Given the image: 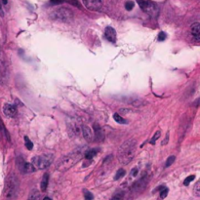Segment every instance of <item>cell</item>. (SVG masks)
I'll return each mask as SVG.
<instances>
[{
	"mask_svg": "<svg viewBox=\"0 0 200 200\" xmlns=\"http://www.w3.org/2000/svg\"><path fill=\"white\" fill-rule=\"evenodd\" d=\"M136 148H137V143H136L134 139H130V140L122 144L118 149L117 153L119 162L123 165L129 164L135 156Z\"/></svg>",
	"mask_w": 200,
	"mask_h": 200,
	"instance_id": "obj_1",
	"label": "cell"
},
{
	"mask_svg": "<svg viewBox=\"0 0 200 200\" xmlns=\"http://www.w3.org/2000/svg\"><path fill=\"white\" fill-rule=\"evenodd\" d=\"M82 151L80 148H77L70 153L66 154L57 164V170L61 172H65L68 169H70L72 166H74L82 157Z\"/></svg>",
	"mask_w": 200,
	"mask_h": 200,
	"instance_id": "obj_2",
	"label": "cell"
},
{
	"mask_svg": "<svg viewBox=\"0 0 200 200\" xmlns=\"http://www.w3.org/2000/svg\"><path fill=\"white\" fill-rule=\"evenodd\" d=\"M19 180L15 174H10L7 177L4 187V196L6 200H16L19 193Z\"/></svg>",
	"mask_w": 200,
	"mask_h": 200,
	"instance_id": "obj_3",
	"label": "cell"
},
{
	"mask_svg": "<svg viewBox=\"0 0 200 200\" xmlns=\"http://www.w3.org/2000/svg\"><path fill=\"white\" fill-rule=\"evenodd\" d=\"M50 18L61 23H69L73 20V12L68 8L60 7L50 13Z\"/></svg>",
	"mask_w": 200,
	"mask_h": 200,
	"instance_id": "obj_4",
	"label": "cell"
},
{
	"mask_svg": "<svg viewBox=\"0 0 200 200\" xmlns=\"http://www.w3.org/2000/svg\"><path fill=\"white\" fill-rule=\"evenodd\" d=\"M54 159V155L53 154H41L34 156L31 160V164L34 166L35 169L38 170H44V169L48 168L51 165L52 161Z\"/></svg>",
	"mask_w": 200,
	"mask_h": 200,
	"instance_id": "obj_5",
	"label": "cell"
},
{
	"mask_svg": "<svg viewBox=\"0 0 200 200\" xmlns=\"http://www.w3.org/2000/svg\"><path fill=\"white\" fill-rule=\"evenodd\" d=\"M137 2L144 13L148 14L151 16H154L157 14V6L151 0H137Z\"/></svg>",
	"mask_w": 200,
	"mask_h": 200,
	"instance_id": "obj_6",
	"label": "cell"
},
{
	"mask_svg": "<svg viewBox=\"0 0 200 200\" xmlns=\"http://www.w3.org/2000/svg\"><path fill=\"white\" fill-rule=\"evenodd\" d=\"M83 4L90 11H98L101 9L102 0H83Z\"/></svg>",
	"mask_w": 200,
	"mask_h": 200,
	"instance_id": "obj_7",
	"label": "cell"
},
{
	"mask_svg": "<svg viewBox=\"0 0 200 200\" xmlns=\"http://www.w3.org/2000/svg\"><path fill=\"white\" fill-rule=\"evenodd\" d=\"M146 177H143L141 178L140 180H138V182H136L134 185H133L132 187V191H134L136 193H139L140 191H141L144 190V187H146Z\"/></svg>",
	"mask_w": 200,
	"mask_h": 200,
	"instance_id": "obj_8",
	"label": "cell"
},
{
	"mask_svg": "<svg viewBox=\"0 0 200 200\" xmlns=\"http://www.w3.org/2000/svg\"><path fill=\"white\" fill-rule=\"evenodd\" d=\"M6 75H7L6 66H5L3 56H2V52L0 51V82L1 83L4 82L5 78H6Z\"/></svg>",
	"mask_w": 200,
	"mask_h": 200,
	"instance_id": "obj_9",
	"label": "cell"
},
{
	"mask_svg": "<svg viewBox=\"0 0 200 200\" xmlns=\"http://www.w3.org/2000/svg\"><path fill=\"white\" fill-rule=\"evenodd\" d=\"M105 36L109 42H111V43L116 42V31L111 26H107V29H105Z\"/></svg>",
	"mask_w": 200,
	"mask_h": 200,
	"instance_id": "obj_10",
	"label": "cell"
},
{
	"mask_svg": "<svg viewBox=\"0 0 200 200\" xmlns=\"http://www.w3.org/2000/svg\"><path fill=\"white\" fill-rule=\"evenodd\" d=\"M81 133L83 135V138L85 139L87 141H93V132L91 130L90 127H88L87 125H82L81 126Z\"/></svg>",
	"mask_w": 200,
	"mask_h": 200,
	"instance_id": "obj_11",
	"label": "cell"
},
{
	"mask_svg": "<svg viewBox=\"0 0 200 200\" xmlns=\"http://www.w3.org/2000/svg\"><path fill=\"white\" fill-rule=\"evenodd\" d=\"M3 112L5 115H7L8 117H14L17 114V108L15 105L6 104L3 107Z\"/></svg>",
	"mask_w": 200,
	"mask_h": 200,
	"instance_id": "obj_12",
	"label": "cell"
},
{
	"mask_svg": "<svg viewBox=\"0 0 200 200\" xmlns=\"http://www.w3.org/2000/svg\"><path fill=\"white\" fill-rule=\"evenodd\" d=\"M36 170L35 167L33 166L31 163H29V162H24L23 166L21 167L20 171L22 172V173L24 174H29V173H33Z\"/></svg>",
	"mask_w": 200,
	"mask_h": 200,
	"instance_id": "obj_13",
	"label": "cell"
},
{
	"mask_svg": "<svg viewBox=\"0 0 200 200\" xmlns=\"http://www.w3.org/2000/svg\"><path fill=\"white\" fill-rule=\"evenodd\" d=\"M191 34L195 40H200V24L199 23H195L191 26Z\"/></svg>",
	"mask_w": 200,
	"mask_h": 200,
	"instance_id": "obj_14",
	"label": "cell"
},
{
	"mask_svg": "<svg viewBox=\"0 0 200 200\" xmlns=\"http://www.w3.org/2000/svg\"><path fill=\"white\" fill-rule=\"evenodd\" d=\"M94 132H95V136L98 139V141H102V139H104V132H102V128L100 127V125L94 124Z\"/></svg>",
	"mask_w": 200,
	"mask_h": 200,
	"instance_id": "obj_15",
	"label": "cell"
},
{
	"mask_svg": "<svg viewBox=\"0 0 200 200\" xmlns=\"http://www.w3.org/2000/svg\"><path fill=\"white\" fill-rule=\"evenodd\" d=\"M48 183H49V174L45 173L42 177V180H41V190L45 191L47 190V187H48Z\"/></svg>",
	"mask_w": 200,
	"mask_h": 200,
	"instance_id": "obj_16",
	"label": "cell"
},
{
	"mask_svg": "<svg viewBox=\"0 0 200 200\" xmlns=\"http://www.w3.org/2000/svg\"><path fill=\"white\" fill-rule=\"evenodd\" d=\"M69 128H70V131L73 132V134L76 136H78L80 133H81V128H80L76 123H74V122L69 123Z\"/></svg>",
	"mask_w": 200,
	"mask_h": 200,
	"instance_id": "obj_17",
	"label": "cell"
},
{
	"mask_svg": "<svg viewBox=\"0 0 200 200\" xmlns=\"http://www.w3.org/2000/svg\"><path fill=\"white\" fill-rule=\"evenodd\" d=\"M40 198H41V195H40L39 190H32L31 192H30V194H29V199H27V200H40Z\"/></svg>",
	"mask_w": 200,
	"mask_h": 200,
	"instance_id": "obj_18",
	"label": "cell"
},
{
	"mask_svg": "<svg viewBox=\"0 0 200 200\" xmlns=\"http://www.w3.org/2000/svg\"><path fill=\"white\" fill-rule=\"evenodd\" d=\"M0 131H1L2 134L4 135V137H6V138H7V140H8V141H10V135H9V133H8V131H7L6 127L4 126L3 121H2V119H1V118H0Z\"/></svg>",
	"mask_w": 200,
	"mask_h": 200,
	"instance_id": "obj_19",
	"label": "cell"
},
{
	"mask_svg": "<svg viewBox=\"0 0 200 200\" xmlns=\"http://www.w3.org/2000/svg\"><path fill=\"white\" fill-rule=\"evenodd\" d=\"M98 149L97 148H93V149H91V151H87L85 153V157L87 158V159H92V158L95 156V155L98 153Z\"/></svg>",
	"mask_w": 200,
	"mask_h": 200,
	"instance_id": "obj_20",
	"label": "cell"
},
{
	"mask_svg": "<svg viewBox=\"0 0 200 200\" xmlns=\"http://www.w3.org/2000/svg\"><path fill=\"white\" fill-rule=\"evenodd\" d=\"M113 119H114L117 123H120V124H126L127 123V120H125V119L122 117L121 115H119L118 113H114V114H113Z\"/></svg>",
	"mask_w": 200,
	"mask_h": 200,
	"instance_id": "obj_21",
	"label": "cell"
},
{
	"mask_svg": "<svg viewBox=\"0 0 200 200\" xmlns=\"http://www.w3.org/2000/svg\"><path fill=\"white\" fill-rule=\"evenodd\" d=\"M125 174H126V172H125L124 169H119V170L116 172V175H115V177H114V180H117L119 179H121L122 177H124L125 176Z\"/></svg>",
	"mask_w": 200,
	"mask_h": 200,
	"instance_id": "obj_22",
	"label": "cell"
},
{
	"mask_svg": "<svg viewBox=\"0 0 200 200\" xmlns=\"http://www.w3.org/2000/svg\"><path fill=\"white\" fill-rule=\"evenodd\" d=\"M24 144H26V148L29 149V151H31L33 148V144L27 137H24Z\"/></svg>",
	"mask_w": 200,
	"mask_h": 200,
	"instance_id": "obj_23",
	"label": "cell"
},
{
	"mask_svg": "<svg viewBox=\"0 0 200 200\" xmlns=\"http://www.w3.org/2000/svg\"><path fill=\"white\" fill-rule=\"evenodd\" d=\"M193 192H194V195L195 196H197V197L200 196V182H197L195 185H194Z\"/></svg>",
	"mask_w": 200,
	"mask_h": 200,
	"instance_id": "obj_24",
	"label": "cell"
},
{
	"mask_svg": "<svg viewBox=\"0 0 200 200\" xmlns=\"http://www.w3.org/2000/svg\"><path fill=\"white\" fill-rule=\"evenodd\" d=\"M160 135H161V132L160 131H156V132H155V134L153 135V137H152L151 140V144H154L155 143H156V141L158 140V139H159Z\"/></svg>",
	"mask_w": 200,
	"mask_h": 200,
	"instance_id": "obj_25",
	"label": "cell"
},
{
	"mask_svg": "<svg viewBox=\"0 0 200 200\" xmlns=\"http://www.w3.org/2000/svg\"><path fill=\"white\" fill-rule=\"evenodd\" d=\"M123 197H124V192L122 191V192H117L116 194H114L110 200H123Z\"/></svg>",
	"mask_w": 200,
	"mask_h": 200,
	"instance_id": "obj_26",
	"label": "cell"
},
{
	"mask_svg": "<svg viewBox=\"0 0 200 200\" xmlns=\"http://www.w3.org/2000/svg\"><path fill=\"white\" fill-rule=\"evenodd\" d=\"M134 6H135V3L133 1H127L125 3V9L127 11H131L134 8Z\"/></svg>",
	"mask_w": 200,
	"mask_h": 200,
	"instance_id": "obj_27",
	"label": "cell"
},
{
	"mask_svg": "<svg viewBox=\"0 0 200 200\" xmlns=\"http://www.w3.org/2000/svg\"><path fill=\"white\" fill-rule=\"evenodd\" d=\"M84 197H85V200H93L94 199V195L88 190H84Z\"/></svg>",
	"mask_w": 200,
	"mask_h": 200,
	"instance_id": "obj_28",
	"label": "cell"
},
{
	"mask_svg": "<svg viewBox=\"0 0 200 200\" xmlns=\"http://www.w3.org/2000/svg\"><path fill=\"white\" fill-rule=\"evenodd\" d=\"M194 178H195V176L194 175H191V176H188L187 179L185 180V182H184V185H188L190 184V182H192V180H194Z\"/></svg>",
	"mask_w": 200,
	"mask_h": 200,
	"instance_id": "obj_29",
	"label": "cell"
},
{
	"mask_svg": "<svg viewBox=\"0 0 200 200\" xmlns=\"http://www.w3.org/2000/svg\"><path fill=\"white\" fill-rule=\"evenodd\" d=\"M175 161V156H170L166 161V164H165V167H169V166H171L173 164V162Z\"/></svg>",
	"mask_w": 200,
	"mask_h": 200,
	"instance_id": "obj_30",
	"label": "cell"
},
{
	"mask_svg": "<svg viewBox=\"0 0 200 200\" xmlns=\"http://www.w3.org/2000/svg\"><path fill=\"white\" fill-rule=\"evenodd\" d=\"M167 194H168V188L163 187V190H161L160 191V197L161 198H165L167 196Z\"/></svg>",
	"mask_w": 200,
	"mask_h": 200,
	"instance_id": "obj_31",
	"label": "cell"
},
{
	"mask_svg": "<svg viewBox=\"0 0 200 200\" xmlns=\"http://www.w3.org/2000/svg\"><path fill=\"white\" fill-rule=\"evenodd\" d=\"M166 37H167V34L164 32V31H161L159 34H158V40L159 41H163L166 39Z\"/></svg>",
	"mask_w": 200,
	"mask_h": 200,
	"instance_id": "obj_32",
	"label": "cell"
},
{
	"mask_svg": "<svg viewBox=\"0 0 200 200\" xmlns=\"http://www.w3.org/2000/svg\"><path fill=\"white\" fill-rule=\"evenodd\" d=\"M138 172H139V171H138V168H137V167L133 168L132 171H131V175H132L133 177H136V176L138 175Z\"/></svg>",
	"mask_w": 200,
	"mask_h": 200,
	"instance_id": "obj_33",
	"label": "cell"
},
{
	"mask_svg": "<svg viewBox=\"0 0 200 200\" xmlns=\"http://www.w3.org/2000/svg\"><path fill=\"white\" fill-rule=\"evenodd\" d=\"M168 141H169V132L167 133V134H166V137H165V140L162 141V143H161V144H162V146H165V144H167V143H168Z\"/></svg>",
	"mask_w": 200,
	"mask_h": 200,
	"instance_id": "obj_34",
	"label": "cell"
},
{
	"mask_svg": "<svg viewBox=\"0 0 200 200\" xmlns=\"http://www.w3.org/2000/svg\"><path fill=\"white\" fill-rule=\"evenodd\" d=\"M51 2L52 3H54V4H59L62 2V0H51Z\"/></svg>",
	"mask_w": 200,
	"mask_h": 200,
	"instance_id": "obj_35",
	"label": "cell"
},
{
	"mask_svg": "<svg viewBox=\"0 0 200 200\" xmlns=\"http://www.w3.org/2000/svg\"><path fill=\"white\" fill-rule=\"evenodd\" d=\"M0 16L3 17L4 14H3V11H2V8H1V5H0Z\"/></svg>",
	"mask_w": 200,
	"mask_h": 200,
	"instance_id": "obj_36",
	"label": "cell"
},
{
	"mask_svg": "<svg viewBox=\"0 0 200 200\" xmlns=\"http://www.w3.org/2000/svg\"><path fill=\"white\" fill-rule=\"evenodd\" d=\"M68 1H69V2H70V3H72V4H75V3H76V0H68Z\"/></svg>",
	"mask_w": 200,
	"mask_h": 200,
	"instance_id": "obj_37",
	"label": "cell"
},
{
	"mask_svg": "<svg viewBox=\"0 0 200 200\" xmlns=\"http://www.w3.org/2000/svg\"><path fill=\"white\" fill-rule=\"evenodd\" d=\"M1 1H2V3H3V4H7L8 3V0H1Z\"/></svg>",
	"mask_w": 200,
	"mask_h": 200,
	"instance_id": "obj_38",
	"label": "cell"
},
{
	"mask_svg": "<svg viewBox=\"0 0 200 200\" xmlns=\"http://www.w3.org/2000/svg\"><path fill=\"white\" fill-rule=\"evenodd\" d=\"M44 200H52V199L50 198V197H45V198H44Z\"/></svg>",
	"mask_w": 200,
	"mask_h": 200,
	"instance_id": "obj_39",
	"label": "cell"
}]
</instances>
